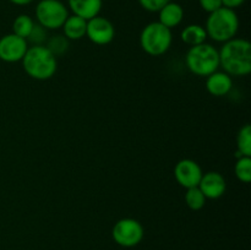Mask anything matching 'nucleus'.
Returning a JSON list of instances; mask_svg holds the SVG:
<instances>
[{"label":"nucleus","mask_w":251,"mask_h":250,"mask_svg":"<svg viewBox=\"0 0 251 250\" xmlns=\"http://www.w3.org/2000/svg\"><path fill=\"white\" fill-rule=\"evenodd\" d=\"M220 66L229 76L249 75L251 71V44L244 38H232L225 42L218 50Z\"/></svg>","instance_id":"f257e3e1"},{"label":"nucleus","mask_w":251,"mask_h":250,"mask_svg":"<svg viewBox=\"0 0 251 250\" xmlns=\"http://www.w3.org/2000/svg\"><path fill=\"white\" fill-rule=\"evenodd\" d=\"M21 61L25 73L38 81L51 78L58 69V60L46 46L28 47Z\"/></svg>","instance_id":"f03ea898"},{"label":"nucleus","mask_w":251,"mask_h":250,"mask_svg":"<svg viewBox=\"0 0 251 250\" xmlns=\"http://www.w3.org/2000/svg\"><path fill=\"white\" fill-rule=\"evenodd\" d=\"M206 33L212 41L225 43L234 38L239 29V19L234 10L222 6L211 12L206 20Z\"/></svg>","instance_id":"7ed1b4c3"},{"label":"nucleus","mask_w":251,"mask_h":250,"mask_svg":"<svg viewBox=\"0 0 251 250\" xmlns=\"http://www.w3.org/2000/svg\"><path fill=\"white\" fill-rule=\"evenodd\" d=\"M186 68L194 75L207 77L220 68L218 49L208 43L199 44L189 48L185 55Z\"/></svg>","instance_id":"20e7f679"},{"label":"nucleus","mask_w":251,"mask_h":250,"mask_svg":"<svg viewBox=\"0 0 251 250\" xmlns=\"http://www.w3.org/2000/svg\"><path fill=\"white\" fill-rule=\"evenodd\" d=\"M173 42L172 29L161 22H150L140 34V46L142 50L152 56H159L169 50Z\"/></svg>","instance_id":"39448f33"},{"label":"nucleus","mask_w":251,"mask_h":250,"mask_svg":"<svg viewBox=\"0 0 251 250\" xmlns=\"http://www.w3.org/2000/svg\"><path fill=\"white\" fill-rule=\"evenodd\" d=\"M69 17V10L60 0H41L36 6L37 24L46 29H59Z\"/></svg>","instance_id":"423d86ee"},{"label":"nucleus","mask_w":251,"mask_h":250,"mask_svg":"<svg viewBox=\"0 0 251 250\" xmlns=\"http://www.w3.org/2000/svg\"><path fill=\"white\" fill-rule=\"evenodd\" d=\"M145 229L135 218H122L114 225L112 237L118 245L123 248H134L144 239Z\"/></svg>","instance_id":"0eeeda50"},{"label":"nucleus","mask_w":251,"mask_h":250,"mask_svg":"<svg viewBox=\"0 0 251 250\" xmlns=\"http://www.w3.org/2000/svg\"><path fill=\"white\" fill-rule=\"evenodd\" d=\"M86 36L92 43L97 46L109 44L115 37L114 25L103 16H96L87 21Z\"/></svg>","instance_id":"6e6552de"},{"label":"nucleus","mask_w":251,"mask_h":250,"mask_svg":"<svg viewBox=\"0 0 251 250\" xmlns=\"http://www.w3.org/2000/svg\"><path fill=\"white\" fill-rule=\"evenodd\" d=\"M28 49V43L25 38L14 33L5 34L0 38V60L5 63L21 61Z\"/></svg>","instance_id":"1a4fd4ad"},{"label":"nucleus","mask_w":251,"mask_h":250,"mask_svg":"<svg viewBox=\"0 0 251 250\" xmlns=\"http://www.w3.org/2000/svg\"><path fill=\"white\" fill-rule=\"evenodd\" d=\"M202 174L200 164L193 159H180L174 167V178L176 183L185 189L198 186L202 178Z\"/></svg>","instance_id":"9d476101"},{"label":"nucleus","mask_w":251,"mask_h":250,"mask_svg":"<svg viewBox=\"0 0 251 250\" xmlns=\"http://www.w3.org/2000/svg\"><path fill=\"white\" fill-rule=\"evenodd\" d=\"M198 186L202 191L205 198L210 199V200L222 198L227 190V183H226L225 176L218 172L203 173Z\"/></svg>","instance_id":"9b49d317"},{"label":"nucleus","mask_w":251,"mask_h":250,"mask_svg":"<svg viewBox=\"0 0 251 250\" xmlns=\"http://www.w3.org/2000/svg\"><path fill=\"white\" fill-rule=\"evenodd\" d=\"M232 76L225 71H215L206 77V90L215 97H223L232 91Z\"/></svg>","instance_id":"f8f14e48"},{"label":"nucleus","mask_w":251,"mask_h":250,"mask_svg":"<svg viewBox=\"0 0 251 250\" xmlns=\"http://www.w3.org/2000/svg\"><path fill=\"white\" fill-rule=\"evenodd\" d=\"M68 4L73 15L88 21L100 15L103 2L102 0H68Z\"/></svg>","instance_id":"ddd939ff"},{"label":"nucleus","mask_w":251,"mask_h":250,"mask_svg":"<svg viewBox=\"0 0 251 250\" xmlns=\"http://www.w3.org/2000/svg\"><path fill=\"white\" fill-rule=\"evenodd\" d=\"M183 17L184 9L180 4L174 1H169L158 11V22L168 27L169 29L179 26L183 21Z\"/></svg>","instance_id":"4468645a"},{"label":"nucleus","mask_w":251,"mask_h":250,"mask_svg":"<svg viewBox=\"0 0 251 250\" xmlns=\"http://www.w3.org/2000/svg\"><path fill=\"white\" fill-rule=\"evenodd\" d=\"M61 28H63L64 36L69 41H78L86 36L87 21L83 20L82 17L76 16V15H69Z\"/></svg>","instance_id":"2eb2a0df"},{"label":"nucleus","mask_w":251,"mask_h":250,"mask_svg":"<svg viewBox=\"0 0 251 250\" xmlns=\"http://www.w3.org/2000/svg\"><path fill=\"white\" fill-rule=\"evenodd\" d=\"M181 41L189 47L199 46V44L205 43L207 39V33H206L205 27L201 25L193 24L186 26L180 33Z\"/></svg>","instance_id":"dca6fc26"},{"label":"nucleus","mask_w":251,"mask_h":250,"mask_svg":"<svg viewBox=\"0 0 251 250\" xmlns=\"http://www.w3.org/2000/svg\"><path fill=\"white\" fill-rule=\"evenodd\" d=\"M44 46L55 58H59V56H63L64 54H66V51L69 50L70 41L64 34H54V36L48 37Z\"/></svg>","instance_id":"f3484780"},{"label":"nucleus","mask_w":251,"mask_h":250,"mask_svg":"<svg viewBox=\"0 0 251 250\" xmlns=\"http://www.w3.org/2000/svg\"><path fill=\"white\" fill-rule=\"evenodd\" d=\"M34 26V21L28 15H19L12 22V33L26 39Z\"/></svg>","instance_id":"a211bd4d"},{"label":"nucleus","mask_w":251,"mask_h":250,"mask_svg":"<svg viewBox=\"0 0 251 250\" xmlns=\"http://www.w3.org/2000/svg\"><path fill=\"white\" fill-rule=\"evenodd\" d=\"M237 151L242 153V156L251 157V126L250 124H245L240 127L237 135Z\"/></svg>","instance_id":"6ab92c4d"},{"label":"nucleus","mask_w":251,"mask_h":250,"mask_svg":"<svg viewBox=\"0 0 251 250\" xmlns=\"http://www.w3.org/2000/svg\"><path fill=\"white\" fill-rule=\"evenodd\" d=\"M206 200L205 195L202 194V191L199 189V186L195 188L186 189L185 193V202L188 205V207L193 211H199L205 206Z\"/></svg>","instance_id":"aec40b11"},{"label":"nucleus","mask_w":251,"mask_h":250,"mask_svg":"<svg viewBox=\"0 0 251 250\" xmlns=\"http://www.w3.org/2000/svg\"><path fill=\"white\" fill-rule=\"evenodd\" d=\"M234 173L238 180L248 184L251 180V157L243 156L237 159L234 166Z\"/></svg>","instance_id":"412c9836"},{"label":"nucleus","mask_w":251,"mask_h":250,"mask_svg":"<svg viewBox=\"0 0 251 250\" xmlns=\"http://www.w3.org/2000/svg\"><path fill=\"white\" fill-rule=\"evenodd\" d=\"M48 29H46L39 24H34L33 28L29 32L26 41L27 43H29L31 46H44L47 39H48Z\"/></svg>","instance_id":"4be33fe9"},{"label":"nucleus","mask_w":251,"mask_h":250,"mask_svg":"<svg viewBox=\"0 0 251 250\" xmlns=\"http://www.w3.org/2000/svg\"><path fill=\"white\" fill-rule=\"evenodd\" d=\"M169 1L172 0H139L140 5L150 12H158Z\"/></svg>","instance_id":"5701e85b"},{"label":"nucleus","mask_w":251,"mask_h":250,"mask_svg":"<svg viewBox=\"0 0 251 250\" xmlns=\"http://www.w3.org/2000/svg\"><path fill=\"white\" fill-rule=\"evenodd\" d=\"M199 4L205 10L206 12L211 14V12L216 11V10L221 9L223 6L222 0H199Z\"/></svg>","instance_id":"b1692460"},{"label":"nucleus","mask_w":251,"mask_h":250,"mask_svg":"<svg viewBox=\"0 0 251 250\" xmlns=\"http://www.w3.org/2000/svg\"><path fill=\"white\" fill-rule=\"evenodd\" d=\"M245 2V0H222V5L225 7H228V9H237V7L242 6Z\"/></svg>","instance_id":"393cba45"},{"label":"nucleus","mask_w":251,"mask_h":250,"mask_svg":"<svg viewBox=\"0 0 251 250\" xmlns=\"http://www.w3.org/2000/svg\"><path fill=\"white\" fill-rule=\"evenodd\" d=\"M10 1L15 5H19V6H25V5H28L31 2H33L34 0H10Z\"/></svg>","instance_id":"a878e982"}]
</instances>
